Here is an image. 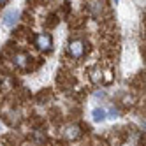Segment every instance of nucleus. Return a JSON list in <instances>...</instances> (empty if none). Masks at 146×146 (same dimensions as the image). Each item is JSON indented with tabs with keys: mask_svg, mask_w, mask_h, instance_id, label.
<instances>
[{
	"mask_svg": "<svg viewBox=\"0 0 146 146\" xmlns=\"http://www.w3.org/2000/svg\"><path fill=\"white\" fill-rule=\"evenodd\" d=\"M86 53V42L83 39H72L69 40V44H67V55L70 58H74V60H79L83 58Z\"/></svg>",
	"mask_w": 146,
	"mask_h": 146,
	"instance_id": "nucleus-1",
	"label": "nucleus"
},
{
	"mask_svg": "<svg viewBox=\"0 0 146 146\" xmlns=\"http://www.w3.org/2000/svg\"><path fill=\"white\" fill-rule=\"evenodd\" d=\"M34 44L39 51H51L53 49V37L49 34H37L35 39H34Z\"/></svg>",
	"mask_w": 146,
	"mask_h": 146,
	"instance_id": "nucleus-2",
	"label": "nucleus"
},
{
	"mask_svg": "<svg viewBox=\"0 0 146 146\" xmlns=\"http://www.w3.org/2000/svg\"><path fill=\"white\" fill-rule=\"evenodd\" d=\"M18 21H19V11L18 9H7L2 14V25L7 27V28H14Z\"/></svg>",
	"mask_w": 146,
	"mask_h": 146,
	"instance_id": "nucleus-3",
	"label": "nucleus"
},
{
	"mask_svg": "<svg viewBox=\"0 0 146 146\" xmlns=\"http://www.w3.org/2000/svg\"><path fill=\"white\" fill-rule=\"evenodd\" d=\"M30 62H32V56L27 55V53H16V55H14V64H16V67H19V69H28Z\"/></svg>",
	"mask_w": 146,
	"mask_h": 146,
	"instance_id": "nucleus-4",
	"label": "nucleus"
},
{
	"mask_svg": "<svg viewBox=\"0 0 146 146\" xmlns=\"http://www.w3.org/2000/svg\"><path fill=\"white\" fill-rule=\"evenodd\" d=\"M81 135V129L78 127V125H67V127L64 129V137L65 139H70V141H74L78 139Z\"/></svg>",
	"mask_w": 146,
	"mask_h": 146,
	"instance_id": "nucleus-5",
	"label": "nucleus"
},
{
	"mask_svg": "<svg viewBox=\"0 0 146 146\" xmlns=\"http://www.w3.org/2000/svg\"><path fill=\"white\" fill-rule=\"evenodd\" d=\"M92 118L95 120V121H104V120H108V114H106V108H93L92 109Z\"/></svg>",
	"mask_w": 146,
	"mask_h": 146,
	"instance_id": "nucleus-6",
	"label": "nucleus"
},
{
	"mask_svg": "<svg viewBox=\"0 0 146 146\" xmlns=\"http://www.w3.org/2000/svg\"><path fill=\"white\" fill-rule=\"evenodd\" d=\"M106 114H108V118H109V120H114V118L118 116V109H114V106L106 108Z\"/></svg>",
	"mask_w": 146,
	"mask_h": 146,
	"instance_id": "nucleus-7",
	"label": "nucleus"
},
{
	"mask_svg": "<svg viewBox=\"0 0 146 146\" xmlns=\"http://www.w3.org/2000/svg\"><path fill=\"white\" fill-rule=\"evenodd\" d=\"M92 79H93V81H100V79H102V70L95 69V70L92 72Z\"/></svg>",
	"mask_w": 146,
	"mask_h": 146,
	"instance_id": "nucleus-8",
	"label": "nucleus"
},
{
	"mask_svg": "<svg viewBox=\"0 0 146 146\" xmlns=\"http://www.w3.org/2000/svg\"><path fill=\"white\" fill-rule=\"evenodd\" d=\"M104 97H106L104 92H95V99H104Z\"/></svg>",
	"mask_w": 146,
	"mask_h": 146,
	"instance_id": "nucleus-9",
	"label": "nucleus"
},
{
	"mask_svg": "<svg viewBox=\"0 0 146 146\" xmlns=\"http://www.w3.org/2000/svg\"><path fill=\"white\" fill-rule=\"evenodd\" d=\"M5 2H7V0H0V5H4Z\"/></svg>",
	"mask_w": 146,
	"mask_h": 146,
	"instance_id": "nucleus-10",
	"label": "nucleus"
},
{
	"mask_svg": "<svg viewBox=\"0 0 146 146\" xmlns=\"http://www.w3.org/2000/svg\"><path fill=\"white\" fill-rule=\"evenodd\" d=\"M113 2H114V4H118V2H120V0H113Z\"/></svg>",
	"mask_w": 146,
	"mask_h": 146,
	"instance_id": "nucleus-11",
	"label": "nucleus"
},
{
	"mask_svg": "<svg viewBox=\"0 0 146 146\" xmlns=\"http://www.w3.org/2000/svg\"><path fill=\"white\" fill-rule=\"evenodd\" d=\"M44 2H49V0H44Z\"/></svg>",
	"mask_w": 146,
	"mask_h": 146,
	"instance_id": "nucleus-12",
	"label": "nucleus"
},
{
	"mask_svg": "<svg viewBox=\"0 0 146 146\" xmlns=\"http://www.w3.org/2000/svg\"><path fill=\"white\" fill-rule=\"evenodd\" d=\"M0 129H2V125H0Z\"/></svg>",
	"mask_w": 146,
	"mask_h": 146,
	"instance_id": "nucleus-13",
	"label": "nucleus"
}]
</instances>
